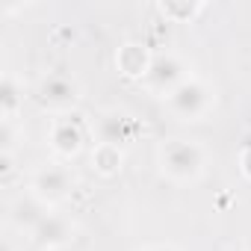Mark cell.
Instances as JSON below:
<instances>
[{
  "label": "cell",
  "mask_w": 251,
  "mask_h": 251,
  "mask_svg": "<svg viewBox=\"0 0 251 251\" xmlns=\"http://www.w3.org/2000/svg\"><path fill=\"white\" fill-rule=\"evenodd\" d=\"M186 77H189V74H186L183 59H180L177 53L166 50V53H154V59H151V65H148V71H145V77H142V86H145L148 92L160 95V98H169Z\"/></svg>",
  "instance_id": "3"
},
{
  "label": "cell",
  "mask_w": 251,
  "mask_h": 251,
  "mask_svg": "<svg viewBox=\"0 0 251 251\" xmlns=\"http://www.w3.org/2000/svg\"><path fill=\"white\" fill-rule=\"evenodd\" d=\"M45 251H53V248H65L71 239H74V222L62 213H50L33 233H30Z\"/></svg>",
  "instance_id": "9"
},
{
  "label": "cell",
  "mask_w": 251,
  "mask_h": 251,
  "mask_svg": "<svg viewBox=\"0 0 251 251\" xmlns=\"http://www.w3.org/2000/svg\"><path fill=\"white\" fill-rule=\"evenodd\" d=\"M213 103H216L213 89H210L201 77H192V74L166 98L169 112H172L175 118H180V121H201V118L213 109Z\"/></svg>",
  "instance_id": "2"
},
{
  "label": "cell",
  "mask_w": 251,
  "mask_h": 251,
  "mask_svg": "<svg viewBox=\"0 0 251 251\" xmlns=\"http://www.w3.org/2000/svg\"><path fill=\"white\" fill-rule=\"evenodd\" d=\"M50 213H53V207H48V204H45L39 195H33V192H24V195L15 198V204L9 207L12 225H15L18 230H27V233H33Z\"/></svg>",
  "instance_id": "8"
},
{
  "label": "cell",
  "mask_w": 251,
  "mask_h": 251,
  "mask_svg": "<svg viewBox=\"0 0 251 251\" xmlns=\"http://www.w3.org/2000/svg\"><path fill=\"white\" fill-rule=\"evenodd\" d=\"M136 121L127 115V112H118V109H109L98 118L95 124V133H98V142H109V145H124V142H130L136 136Z\"/></svg>",
  "instance_id": "7"
},
{
  "label": "cell",
  "mask_w": 251,
  "mask_h": 251,
  "mask_svg": "<svg viewBox=\"0 0 251 251\" xmlns=\"http://www.w3.org/2000/svg\"><path fill=\"white\" fill-rule=\"evenodd\" d=\"M53 251H65V248H53Z\"/></svg>",
  "instance_id": "16"
},
{
  "label": "cell",
  "mask_w": 251,
  "mask_h": 251,
  "mask_svg": "<svg viewBox=\"0 0 251 251\" xmlns=\"http://www.w3.org/2000/svg\"><path fill=\"white\" fill-rule=\"evenodd\" d=\"M86 133H83V124L74 115H56L48 127V145L56 157L62 160H74L83 151Z\"/></svg>",
  "instance_id": "5"
},
{
  "label": "cell",
  "mask_w": 251,
  "mask_h": 251,
  "mask_svg": "<svg viewBox=\"0 0 251 251\" xmlns=\"http://www.w3.org/2000/svg\"><path fill=\"white\" fill-rule=\"evenodd\" d=\"M151 59H154V56H151L148 48L139 45V42H124V45L118 48V53H115L118 71H121L124 77H130V80H139V83H142V77H145Z\"/></svg>",
  "instance_id": "10"
},
{
  "label": "cell",
  "mask_w": 251,
  "mask_h": 251,
  "mask_svg": "<svg viewBox=\"0 0 251 251\" xmlns=\"http://www.w3.org/2000/svg\"><path fill=\"white\" fill-rule=\"evenodd\" d=\"M71 189H74L71 172H68L65 166H56V163L42 166V169L33 175V180H30V192L39 195L48 207H56L59 201H65V198L71 195Z\"/></svg>",
  "instance_id": "4"
},
{
  "label": "cell",
  "mask_w": 251,
  "mask_h": 251,
  "mask_svg": "<svg viewBox=\"0 0 251 251\" xmlns=\"http://www.w3.org/2000/svg\"><path fill=\"white\" fill-rule=\"evenodd\" d=\"M157 163H160V172L172 180V183H195L201 180L204 175V166H207V154L198 142H189V139H166L160 148H157Z\"/></svg>",
  "instance_id": "1"
},
{
  "label": "cell",
  "mask_w": 251,
  "mask_h": 251,
  "mask_svg": "<svg viewBox=\"0 0 251 251\" xmlns=\"http://www.w3.org/2000/svg\"><path fill=\"white\" fill-rule=\"evenodd\" d=\"M142 251H177L175 245H166V242H157V245H145Z\"/></svg>",
  "instance_id": "15"
},
{
  "label": "cell",
  "mask_w": 251,
  "mask_h": 251,
  "mask_svg": "<svg viewBox=\"0 0 251 251\" xmlns=\"http://www.w3.org/2000/svg\"><path fill=\"white\" fill-rule=\"evenodd\" d=\"M21 106H24V86L12 74H3V83H0V115H3V121H15Z\"/></svg>",
  "instance_id": "12"
},
{
  "label": "cell",
  "mask_w": 251,
  "mask_h": 251,
  "mask_svg": "<svg viewBox=\"0 0 251 251\" xmlns=\"http://www.w3.org/2000/svg\"><path fill=\"white\" fill-rule=\"evenodd\" d=\"M39 100H42L45 109H50V112H56V115H65L68 109L77 106L80 89H77L74 80H68V77H62V74H50V77H45L42 86H39Z\"/></svg>",
  "instance_id": "6"
},
{
  "label": "cell",
  "mask_w": 251,
  "mask_h": 251,
  "mask_svg": "<svg viewBox=\"0 0 251 251\" xmlns=\"http://www.w3.org/2000/svg\"><path fill=\"white\" fill-rule=\"evenodd\" d=\"M160 12L172 21H192L198 12H204V3H160Z\"/></svg>",
  "instance_id": "13"
},
{
  "label": "cell",
  "mask_w": 251,
  "mask_h": 251,
  "mask_svg": "<svg viewBox=\"0 0 251 251\" xmlns=\"http://www.w3.org/2000/svg\"><path fill=\"white\" fill-rule=\"evenodd\" d=\"M239 169H242V175L251 180V145H248V148L239 154Z\"/></svg>",
  "instance_id": "14"
},
{
  "label": "cell",
  "mask_w": 251,
  "mask_h": 251,
  "mask_svg": "<svg viewBox=\"0 0 251 251\" xmlns=\"http://www.w3.org/2000/svg\"><path fill=\"white\" fill-rule=\"evenodd\" d=\"M124 166V151L118 145H109V142H95L92 148V169L100 175V177H115Z\"/></svg>",
  "instance_id": "11"
}]
</instances>
